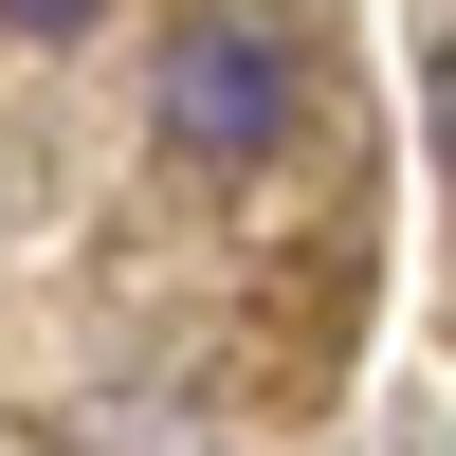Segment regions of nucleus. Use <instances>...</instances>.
<instances>
[{"instance_id": "f257e3e1", "label": "nucleus", "mask_w": 456, "mask_h": 456, "mask_svg": "<svg viewBox=\"0 0 456 456\" xmlns=\"http://www.w3.org/2000/svg\"><path fill=\"white\" fill-rule=\"evenodd\" d=\"M146 110H165L183 165H274L292 110H311V55H292L274 0H201V19L165 37V73H146Z\"/></svg>"}, {"instance_id": "f03ea898", "label": "nucleus", "mask_w": 456, "mask_h": 456, "mask_svg": "<svg viewBox=\"0 0 456 456\" xmlns=\"http://www.w3.org/2000/svg\"><path fill=\"white\" fill-rule=\"evenodd\" d=\"M0 19H19V37H92L110 0H0Z\"/></svg>"}]
</instances>
